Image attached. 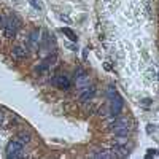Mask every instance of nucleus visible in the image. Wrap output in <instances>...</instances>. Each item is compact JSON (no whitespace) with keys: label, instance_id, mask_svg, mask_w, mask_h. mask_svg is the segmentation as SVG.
Listing matches in <instances>:
<instances>
[{"label":"nucleus","instance_id":"9","mask_svg":"<svg viewBox=\"0 0 159 159\" xmlns=\"http://www.w3.org/2000/svg\"><path fill=\"white\" fill-rule=\"evenodd\" d=\"M123 127H129V119L127 118H118V119H115L113 124H111L113 130L115 129H123Z\"/></svg>","mask_w":159,"mask_h":159},{"label":"nucleus","instance_id":"6","mask_svg":"<svg viewBox=\"0 0 159 159\" xmlns=\"http://www.w3.org/2000/svg\"><path fill=\"white\" fill-rule=\"evenodd\" d=\"M38 46H40V32L38 30H34L30 34V37H29V48L34 49V51H37Z\"/></svg>","mask_w":159,"mask_h":159},{"label":"nucleus","instance_id":"3","mask_svg":"<svg viewBox=\"0 0 159 159\" xmlns=\"http://www.w3.org/2000/svg\"><path fill=\"white\" fill-rule=\"evenodd\" d=\"M22 151H24V147L22 143L18 140V142H10L8 147H7V156L11 159H16V157H21L22 156Z\"/></svg>","mask_w":159,"mask_h":159},{"label":"nucleus","instance_id":"14","mask_svg":"<svg viewBox=\"0 0 159 159\" xmlns=\"http://www.w3.org/2000/svg\"><path fill=\"white\" fill-rule=\"evenodd\" d=\"M18 139H19L21 143H29L30 142V134H27V132H19Z\"/></svg>","mask_w":159,"mask_h":159},{"label":"nucleus","instance_id":"13","mask_svg":"<svg viewBox=\"0 0 159 159\" xmlns=\"http://www.w3.org/2000/svg\"><path fill=\"white\" fill-rule=\"evenodd\" d=\"M91 156H92V157H99V159H100V157H103V159L113 157V154H111V153H108V151H103V150H102L100 153H92Z\"/></svg>","mask_w":159,"mask_h":159},{"label":"nucleus","instance_id":"1","mask_svg":"<svg viewBox=\"0 0 159 159\" xmlns=\"http://www.w3.org/2000/svg\"><path fill=\"white\" fill-rule=\"evenodd\" d=\"M108 97H110V115L111 116H119L124 102H123L121 96L118 94L113 86H110V89H108Z\"/></svg>","mask_w":159,"mask_h":159},{"label":"nucleus","instance_id":"16","mask_svg":"<svg viewBox=\"0 0 159 159\" xmlns=\"http://www.w3.org/2000/svg\"><path fill=\"white\" fill-rule=\"evenodd\" d=\"M29 2H30V3L34 5V8H35V10H40V3H37L35 0H29Z\"/></svg>","mask_w":159,"mask_h":159},{"label":"nucleus","instance_id":"7","mask_svg":"<svg viewBox=\"0 0 159 159\" xmlns=\"http://www.w3.org/2000/svg\"><path fill=\"white\" fill-rule=\"evenodd\" d=\"M56 86H57L59 89H65V91H67V89L70 88V80L65 76V75H59V76L56 78Z\"/></svg>","mask_w":159,"mask_h":159},{"label":"nucleus","instance_id":"12","mask_svg":"<svg viewBox=\"0 0 159 159\" xmlns=\"http://www.w3.org/2000/svg\"><path fill=\"white\" fill-rule=\"evenodd\" d=\"M61 30H62V32H64L65 35H67V37H69V38L72 40V42H76V34H75V32H73L72 29H69V27H62Z\"/></svg>","mask_w":159,"mask_h":159},{"label":"nucleus","instance_id":"5","mask_svg":"<svg viewBox=\"0 0 159 159\" xmlns=\"http://www.w3.org/2000/svg\"><path fill=\"white\" fill-rule=\"evenodd\" d=\"M96 94V88L94 86H86L81 89V94H80V102H88L94 97Z\"/></svg>","mask_w":159,"mask_h":159},{"label":"nucleus","instance_id":"10","mask_svg":"<svg viewBox=\"0 0 159 159\" xmlns=\"http://www.w3.org/2000/svg\"><path fill=\"white\" fill-rule=\"evenodd\" d=\"M13 56L16 59H24L27 56V49L22 48V46H16V48H13Z\"/></svg>","mask_w":159,"mask_h":159},{"label":"nucleus","instance_id":"17","mask_svg":"<svg viewBox=\"0 0 159 159\" xmlns=\"http://www.w3.org/2000/svg\"><path fill=\"white\" fill-rule=\"evenodd\" d=\"M3 25H5V19H3L2 15H0V27H3Z\"/></svg>","mask_w":159,"mask_h":159},{"label":"nucleus","instance_id":"15","mask_svg":"<svg viewBox=\"0 0 159 159\" xmlns=\"http://www.w3.org/2000/svg\"><path fill=\"white\" fill-rule=\"evenodd\" d=\"M59 18H61V21H65L67 24H70V22H72V21H70V18H69L67 15H59Z\"/></svg>","mask_w":159,"mask_h":159},{"label":"nucleus","instance_id":"4","mask_svg":"<svg viewBox=\"0 0 159 159\" xmlns=\"http://www.w3.org/2000/svg\"><path fill=\"white\" fill-rule=\"evenodd\" d=\"M75 83H76L78 89H83V88L89 86V75L83 69H78L75 72Z\"/></svg>","mask_w":159,"mask_h":159},{"label":"nucleus","instance_id":"11","mask_svg":"<svg viewBox=\"0 0 159 159\" xmlns=\"http://www.w3.org/2000/svg\"><path fill=\"white\" fill-rule=\"evenodd\" d=\"M113 132H115V135H119V137H129V134H130L129 127H123V129H115Z\"/></svg>","mask_w":159,"mask_h":159},{"label":"nucleus","instance_id":"2","mask_svg":"<svg viewBox=\"0 0 159 159\" xmlns=\"http://www.w3.org/2000/svg\"><path fill=\"white\" fill-rule=\"evenodd\" d=\"M18 27H19V21H18V18L10 16V18L5 21V25H3V29H5V37H7V38H13V37L16 35Z\"/></svg>","mask_w":159,"mask_h":159},{"label":"nucleus","instance_id":"18","mask_svg":"<svg viewBox=\"0 0 159 159\" xmlns=\"http://www.w3.org/2000/svg\"><path fill=\"white\" fill-rule=\"evenodd\" d=\"M2 123H3V113H2V110H0V126H2Z\"/></svg>","mask_w":159,"mask_h":159},{"label":"nucleus","instance_id":"8","mask_svg":"<svg viewBox=\"0 0 159 159\" xmlns=\"http://www.w3.org/2000/svg\"><path fill=\"white\" fill-rule=\"evenodd\" d=\"M129 154V150L126 145H115L113 148V156H119V157H124Z\"/></svg>","mask_w":159,"mask_h":159}]
</instances>
